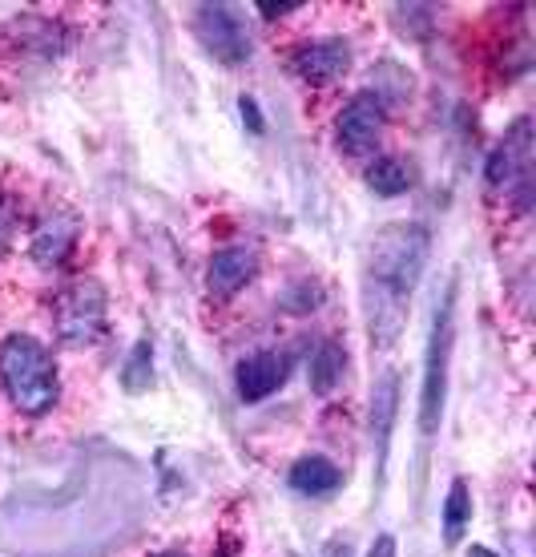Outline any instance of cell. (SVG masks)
Returning <instances> with one entry per match:
<instances>
[{"label": "cell", "mask_w": 536, "mask_h": 557, "mask_svg": "<svg viewBox=\"0 0 536 557\" xmlns=\"http://www.w3.org/2000/svg\"><path fill=\"white\" fill-rule=\"evenodd\" d=\"M432 255V238L420 223H391L384 226L367 255V327L372 344L387 348L403 332L408 299L420 287Z\"/></svg>", "instance_id": "obj_1"}, {"label": "cell", "mask_w": 536, "mask_h": 557, "mask_svg": "<svg viewBox=\"0 0 536 557\" xmlns=\"http://www.w3.org/2000/svg\"><path fill=\"white\" fill-rule=\"evenodd\" d=\"M0 380H4V392L25 417H41L57 405L61 396V384H57V368L53 356L41 339L33 335H9L0 344Z\"/></svg>", "instance_id": "obj_2"}, {"label": "cell", "mask_w": 536, "mask_h": 557, "mask_svg": "<svg viewBox=\"0 0 536 557\" xmlns=\"http://www.w3.org/2000/svg\"><path fill=\"white\" fill-rule=\"evenodd\" d=\"M452 311H456V287L436 304L432 315V335H427V363H424V392H420V432L432 436L440 429L444 417V392H448V360H452Z\"/></svg>", "instance_id": "obj_3"}, {"label": "cell", "mask_w": 536, "mask_h": 557, "mask_svg": "<svg viewBox=\"0 0 536 557\" xmlns=\"http://www.w3.org/2000/svg\"><path fill=\"white\" fill-rule=\"evenodd\" d=\"M105 307H110L105 287H101L94 275L73 278L53 304L57 339L70 344V348H89V344H97L101 332H105Z\"/></svg>", "instance_id": "obj_4"}, {"label": "cell", "mask_w": 536, "mask_h": 557, "mask_svg": "<svg viewBox=\"0 0 536 557\" xmlns=\"http://www.w3.org/2000/svg\"><path fill=\"white\" fill-rule=\"evenodd\" d=\"M194 37L202 41L210 57H219L222 65H242L254 53L247 16L234 4H198L194 13Z\"/></svg>", "instance_id": "obj_5"}, {"label": "cell", "mask_w": 536, "mask_h": 557, "mask_svg": "<svg viewBox=\"0 0 536 557\" xmlns=\"http://www.w3.org/2000/svg\"><path fill=\"white\" fill-rule=\"evenodd\" d=\"M387 126V110L379 94H356L347 101L339 122H335V138H339V150L344 153H367L379 141Z\"/></svg>", "instance_id": "obj_6"}, {"label": "cell", "mask_w": 536, "mask_h": 557, "mask_svg": "<svg viewBox=\"0 0 536 557\" xmlns=\"http://www.w3.org/2000/svg\"><path fill=\"white\" fill-rule=\"evenodd\" d=\"M287 356H278V351H254L247 360L238 363V372H234V388L238 396L247 400V405H259L266 396H275L283 384H287Z\"/></svg>", "instance_id": "obj_7"}, {"label": "cell", "mask_w": 536, "mask_h": 557, "mask_svg": "<svg viewBox=\"0 0 536 557\" xmlns=\"http://www.w3.org/2000/svg\"><path fill=\"white\" fill-rule=\"evenodd\" d=\"M290 70L299 73L303 82H335V77H344L351 70V45L344 37H327V41H311L303 49H295L290 57Z\"/></svg>", "instance_id": "obj_8"}, {"label": "cell", "mask_w": 536, "mask_h": 557, "mask_svg": "<svg viewBox=\"0 0 536 557\" xmlns=\"http://www.w3.org/2000/svg\"><path fill=\"white\" fill-rule=\"evenodd\" d=\"M254 271H259V255L250 251V247H222V251H214L207 271L210 295L230 299V295H238L254 278Z\"/></svg>", "instance_id": "obj_9"}, {"label": "cell", "mask_w": 536, "mask_h": 557, "mask_svg": "<svg viewBox=\"0 0 536 557\" xmlns=\"http://www.w3.org/2000/svg\"><path fill=\"white\" fill-rule=\"evenodd\" d=\"M484 178H488V186H509L512 178H528V117L512 122L504 141L488 153Z\"/></svg>", "instance_id": "obj_10"}, {"label": "cell", "mask_w": 536, "mask_h": 557, "mask_svg": "<svg viewBox=\"0 0 536 557\" xmlns=\"http://www.w3.org/2000/svg\"><path fill=\"white\" fill-rule=\"evenodd\" d=\"M77 231H82V223H77V214H53V219H45L41 226H37V235H33V263L41 267H57L70 259V251L77 247Z\"/></svg>", "instance_id": "obj_11"}, {"label": "cell", "mask_w": 536, "mask_h": 557, "mask_svg": "<svg viewBox=\"0 0 536 557\" xmlns=\"http://www.w3.org/2000/svg\"><path fill=\"white\" fill-rule=\"evenodd\" d=\"M396 412H399V372L396 368H384L372 384V436L379 445V457H387V441H391V429H396Z\"/></svg>", "instance_id": "obj_12"}, {"label": "cell", "mask_w": 536, "mask_h": 557, "mask_svg": "<svg viewBox=\"0 0 536 557\" xmlns=\"http://www.w3.org/2000/svg\"><path fill=\"white\" fill-rule=\"evenodd\" d=\"M290 488L303 493V497H327L344 485V469L327 457H299L290 465Z\"/></svg>", "instance_id": "obj_13"}, {"label": "cell", "mask_w": 536, "mask_h": 557, "mask_svg": "<svg viewBox=\"0 0 536 557\" xmlns=\"http://www.w3.org/2000/svg\"><path fill=\"white\" fill-rule=\"evenodd\" d=\"M344 372H347V348L339 339H323L311 356V388L319 396H331V392L344 384Z\"/></svg>", "instance_id": "obj_14"}, {"label": "cell", "mask_w": 536, "mask_h": 557, "mask_svg": "<svg viewBox=\"0 0 536 557\" xmlns=\"http://www.w3.org/2000/svg\"><path fill=\"white\" fill-rule=\"evenodd\" d=\"M363 182H367V190H375L379 198H399L412 190L415 174L403 158H391V153H387V158H375L372 166H367Z\"/></svg>", "instance_id": "obj_15"}, {"label": "cell", "mask_w": 536, "mask_h": 557, "mask_svg": "<svg viewBox=\"0 0 536 557\" xmlns=\"http://www.w3.org/2000/svg\"><path fill=\"white\" fill-rule=\"evenodd\" d=\"M440 521H444V542H448V545L464 542L468 525H472V488H468L464 476H456L452 485H448V497H444Z\"/></svg>", "instance_id": "obj_16"}, {"label": "cell", "mask_w": 536, "mask_h": 557, "mask_svg": "<svg viewBox=\"0 0 536 557\" xmlns=\"http://www.w3.org/2000/svg\"><path fill=\"white\" fill-rule=\"evenodd\" d=\"M150 384H153V344L150 339H138L122 363V388L129 396H141V392H150Z\"/></svg>", "instance_id": "obj_17"}, {"label": "cell", "mask_w": 536, "mask_h": 557, "mask_svg": "<svg viewBox=\"0 0 536 557\" xmlns=\"http://www.w3.org/2000/svg\"><path fill=\"white\" fill-rule=\"evenodd\" d=\"M238 110H242V122L250 126V134H262V129H266V122H262V113H259V101L254 98H242L238 101Z\"/></svg>", "instance_id": "obj_18"}, {"label": "cell", "mask_w": 536, "mask_h": 557, "mask_svg": "<svg viewBox=\"0 0 536 557\" xmlns=\"http://www.w3.org/2000/svg\"><path fill=\"white\" fill-rule=\"evenodd\" d=\"M254 9H262V16H266V21H275V16H287V13H295V9H299V4H290V0H259V4H254Z\"/></svg>", "instance_id": "obj_19"}, {"label": "cell", "mask_w": 536, "mask_h": 557, "mask_svg": "<svg viewBox=\"0 0 536 557\" xmlns=\"http://www.w3.org/2000/svg\"><path fill=\"white\" fill-rule=\"evenodd\" d=\"M367 557H396V537H391V533H379L372 542V549H367Z\"/></svg>", "instance_id": "obj_20"}, {"label": "cell", "mask_w": 536, "mask_h": 557, "mask_svg": "<svg viewBox=\"0 0 536 557\" xmlns=\"http://www.w3.org/2000/svg\"><path fill=\"white\" fill-rule=\"evenodd\" d=\"M9 235H13V210H9V202H0V247L9 243Z\"/></svg>", "instance_id": "obj_21"}, {"label": "cell", "mask_w": 536, "mask_h": 557, "mask_svg": "<svg viewBox=\"0 0 536 557\" xmlns=\"http://www.w3.org/2000/svg\"><path fill=\"white\" fill-rule=\"evenodd\" d=\"M327 557H356V549H351L347 542H335V545L327 549Z\"/></svg>", "instance_id": "obj_22"}, {"label": "cell", "mask_w": 536, "mask_h": 557, "mask_svg": "<svg viewBox=\"0 0 536 557\" xmlns=\"http://www.w3.org/2000/svg\"><path fill=\"white\" fill-rule=\"evenodd\" d=\"M468 557H500V554H493L488 545H472V549H468Z\"/></svg>", "instance_id": "obj_23"}, {"label": "cell", "mask_w": 536, "mask_h": 557, "mask_svg": "<svg viewBox=\"0 0 536 557\" xmlns=\"http://www.w3.org/2000/svg\"><path fill=\"white\" fill-rule=\"evenodd\" d=\"M158 557H190L186 549H165V554H158Z\"/></svg>", "instance_id": "obj_24"}]
</instances>
